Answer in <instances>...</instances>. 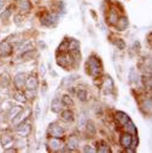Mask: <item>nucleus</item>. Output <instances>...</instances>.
<instances>
[{
	"label": "nucleus",
	"mask_w": 152,
	"mask_h": 153,
	"mask_svg": "<svg viewBox=\"0 0 152 153\" xmlns=\"http://www.w3.org/2000/svg\"><path fill=\"white\" fill-rule=\"evenodd\" d=\"M87 68H88V74L93 77H97L102 72V65L100 60L97 58L96 55H91L87 60Z\"/></svg>",
	"instance_id": "f257e3e1"
},
{
	"label": "nucleus",
	"mask_w": 152,
	"mask_h": 153,
	"mask_svg": "<svg viewBox=\"0 0 152 153\" xmlns=\"http://www.w3.org/2000/svg\"><path fill=\"white\" fill-rule=\"evenodd\" d=\"M58 22V16L54 15V13H46L42 18H41V24L48 28H52L57 24Z\"/></svg>",
	"instance_id": "f03ea898"
},
{
	"label": "nucleus",
	"mask_w": 152,
	"mask_h": 153,
	"mask_svg": "<svg viewBox=\"0 0 152 153\" xmlns=\"http://www.w3.org/2000/svg\"><path fill=\"white\" fill-rule=\"evenodd\" d=\"M48 134L52 138H58L59 139V138H62L64 135V129L61 125H57L56 123H52V124H50Z\"/></svg>",
	"instance_id": "7ed1b4c3"
},
{
	"label": "nucleus",
	"mask_w": 152,
	"mask_h": 153,
	"mask_svg": "<svg viewBox=\"0 0 152 153\" xmlns=\"http://www.w3.org/2000/svg\"><path fill=\"white\" fill-rule=\"evenodd\" d=\"M13 83L17 89H21L26 85V74L24 72H18L13 77Z\"/></svg>",
	"instance_id": "20e7f679"
},
{
	"label": "nucleus",
	"mask_w": 152,
	"mask_h": 153,
	"mask_svg": "<svg viewBox=\"0 0 152 153\" xmlns=\"http://www.w3.org/2000/svg\"><path fill=\"white\" fill-rule=\"evenodd\" d=\"M77 79H79V75H76V74L65 76V77L62 80V82H61V87H63V88H69Z\"/></svg>",
	"instance_id": "39448f33"
},
{
	"label": "nucleus",
	"mask_w": 152,
	"mask_h": 153,
	"mask_svg": "<svg viewBox=\"0 0 152 153\" xmlns=\"http://www.w3.org/2000/svg\"><path fill=\"white\" fill-rule=\"evenodd\" d=\"M12 53V46L9 41H3L0 44V57H7Z\"/></svg>",
	"instance_id": "423d86ee"
},
{
	"label": "nucleus",
	"mask_w": 152,
	"mask_h": 153,
	"mask_svg": "<svg viewBox=\"0 0 152 153\" xmlns=\"http://www.w3.org/2000/svg\"><path fill=\"white\" fill-rule=\"evenodd\" d=\"M132 141H133V135H132V134H129V133L122 134L121 138H120V144H121V146L124 147V148L130 147Z\"/></svg>",
	"instance_id": "0eeeda50"
},
{
	"label": "nucleus",
	"mask_w": 152,
	"mask_h": 153,
	"mask_svg": "<svg viewBox=\"0 0 152 153\" xmlns=\"http://www.w3.org/2000/svg\"><path fill=\"white\" fill-rule=\"evenodd\" d=\"M26 87H27L28 90H36L37 87H39V82H37L36 77L30 76V77L26 79Z\"/></svg>",
	"instance_id": "6e6552de"
},
{
	"label": "nucleus",
	"mask_w": 152,
	"mask_h": 153,
	"mask_svg": "<svg viewBox=\"0 0 152 153\" xmlns=\"http://www.w3.org/2000/svg\"><path fill=\"white\" fill-rule=\"evenodd\" d=\"M57 64H58L59 66H62V68H64V69H66V68H69V65L71 64V62H70V57L68 55V54H61V57H58V59H57Z\"/></svg>",
	"instance_id": "1a4fd4ad"
},
{
	"label": "nucleus",
	"mask_w": 152,
	"mask_h": 153,
	"mask_svg": "<svg viewBox=\"0 0 152 153\" xmlns=\"http://www.w3.org/2000/svg\"><path fill=\"white\" fill-rule=\"evenodd\" d=\"M115 24H116V28H117V30H121V31L126 30V29L128 28V26H129L128 17H126V16H122L121 18H118V20H117V22H116Z\"/></svg>",
	"instance_id": "9d476101"
},
{
	"label": "nucleus",
	"mask_w": 152,
	"mask_h": 153,
	"mask_svg": "<svg viewBox=\"0 0 152 153\" xmlns=\"http://www.w3.org/2000/svg\"><path fill=\"white\" fill-rule=\"evenodd\" d=\"M112 89H113V81L111 80L110 76H107L103 83V92H104V94H110L112 92Z\"/></svg>",
	"instance_id": "9b49d317"
},
{
	"label": "nucleus",
	"mask_w": 152,
	"mask_h": 153,
	"mask_svg": "<svg viewBox=\"0 0 152 153\" xmlns=\"http://www.w3.org/2000/svg\"><path fill=\"white\" fill-rule=\"evenodd\" d=\"M124 129H126V131L127 133H129V134H132L133 136H135L137 134H138V130H137V127H135V124L132 122V119H129L128 122H126L123 125H122Z\"/></svg>",
	"instance_id": "f8f14e48"
},
{
	"label": "nucleus",
	"mask_w": 152,
	"mask_h": 153,
	"mask_svg": "<svg viewBox=\"0 0 152 153\" xmlns=\"http://www.w3.org/2000/svg\"><path fill=\"white\" fill-rule=\"evenodd\" d=\"M48 145H50V148H51L52 151H54V152L62 149V141H61L58 138H52V139H50Z\"/></svg>",
	"instance_id": "ddd939ff"
},
{
	"label": "nucleus",
	"mask_w": 152,
	"mask_h": 153,
	"mask_svg": "<svg viewBox=\"0 0 152 153\" xmlns=\"http://www.w3.org/2000/svg\"><path fill=\"white\" fill-rule=\"evenodd\" d=\"M115 119L117 121V123L120 124V125H123L126 122H128L130 118H129V116L127 113H124V112H116V114H115Z\"/></svg>",
	"instance_id": "4468645a"
},
{
	"label": "nucleus",
	"mask_w": 152,
	"mask_h": 153,
	"mask_svg": "<svg viewBox=\"0 0 152 153\" xmlns=\"http://www.w3.org/2000/svg\"><path fill=\"white\" fill-rule=\"evenodd\" d=\"M61 117L62 119L66 121V122H72L74 121V112L70 110V109H66V110H63L61 112Z\"/></svg>",
	"instance_id": "2eb2a0df"
},
{
	"label": "nucleus",
	"mask_w": 152,
	"mask_h": 153,
	"mask_svg": "<svg viewBox=\"0 0 152 153\" xmlns=\"http://www.w3.org/2000/svg\"><path fill=\"white\" fill-rule=\"evenodd\" d=\"M62 101L59 100V99H57V98H54L53 100H52V104H51V110H52V112H54V113H58V112H61V110H62Z\"/></svg>",
	"instance_id": "dca6fc26"
},
{
	"label": "nucleus",
	"mask_w": 152,
	"mask_h": 153,
	"mask_svg": "<svg viewBox=\"0 0 152 153\" xmlns=\"http://www.w3.org/2000/svg\"><path fill=\"white\" fill-rule=\"evenodd\" d=\"M79 145H80V142H79V139L76 138V136H70V138H69V141H68V147H69V149L75 151L76 148L79 147Z\"/></svg>",
	"instance_id": "f3484780"
},
{
	"label": "nucleus",
	"mask_w": 152,
	"mask_h": 153,
	"mask_svg": "<svg viewBox=\"0 0 152 153\" xmlns=\"http://www.w3.org/2000/svg\"><path fill=\"white\" fill-rule=\"evenodd\" d=\"M18 7H20L21 11L23 12H29L30 9H31V5L28 0H20V3H18Z\"/></svg>",
	"instance_id": "a211bd4d"
},
{
	"label": "nucleus",
	"mask_w": 152,
	"mask_h": 153,
	"mask_svg": "<svg viewBox=\"0 0 152 153\" xmlns=\"http://www.w3.org/2000/svg\"><path fill=\"white\" fill-rule=\"evenodd\" d=\"M128 77H129V82L130 83H138L139 82V75H138V72H137V70L134 68L130 69Z\"/></svg>",
	"instance_id": "6ab92c4d"
},
{
	"label": "nucleus",
	"mask_w": 152,
	"mask_h": 153,
	"mask_svg": "<svg viewBox=\"0 0 152 153\" xmlns=\"http://www.w3.org/2000/svg\"><path fill=\"white\" fill-rule=\"evenodd\" d=\"M68 51H80V41L75 40V39H71L69 42H68Z\"/></svg>",
	"instance_id": "aec40b11"
},
{
	"label": "nucleus",
	"mask_w": 152,
	"mask_h": 153,
	"mask_svg": "<svg viewBox=\"0 0 152 153\" xmlns=\"http://www.w3.org/2000/svg\"><path fill=\"white\" fill-rule=\"evenodd\" d=\"M141 109L145 111V112H151V107H152V105H151V98L148 97V98H145L142 101H141Z\"/></svg>",
	"instance_id": "412c9836"
},
{
	"label": "nucleus",
	"mask_w": 152,
	"mask_h": 153,
	"mask_svg": "<svg viewBox=\"0 0 152 153\" xmlns=\"http://www.w3.org/2000/svg\"><path fill=\"white\" fill-rule=\"evenodd\" d=\"M61 101H62V105H63V106H65V107H70V106H72V105H74L71 97H70V95H68V94L63 95Z\"/></svg>",
	"instance_id": "4be33fe9"
},
{
	"label": "nucleus",
	"mask_w": 152,
	"mask_h": 153,
	"mask_svg": "<svg viewBox=\"0 0 152 153\" xmlns=\"http://www.w3.org/2000/svg\"><path fill=\"white\" fill-rule=\"evenodd\" d=\"M11 11H12V7L11 6H7L3 12L0 15V18H1V21H7L10 16H11Z\"/></svg>",
	"instance_id": "5701e85b"
},
{
	"label": "nucleus",
	"mask_w": 152,
	"mask_h": 153,
	"mask_svg": "<svg viewBox=\"0 0 152 153\" xmlns=\"http://www.w3.org/2000/svg\"><path fill=\"white\" fill-rule=\"evenodd\" d=\"M87 98H88V93H87L86 89H82V88H81V89L77 90V99H79L80 101H86Z\"/></svg>",
	"instance_id": "b1692460"
},
{
	"label": "nucleus",
	"mask_w": 152,
	"mask_h": 153,
	"mask_svg": "<svg viewBox=\"0 0 152 153\" xmlns=\"http://www.w3.org/2000/svg\"><path fill=\"white\" fill-rule=\"evenodd\" d=\"M33 50V44L30 42V41H28V42H26V44H23L21 47H20V53H26V52H28V51H31Z\"/></svg>",
	"instance_id": "393cba45"
},
{
	"label": "nucleus",
	"mask_w": 152,
	"mask_h": 153,
	"mask_svg": "<svg viewBox=\"0 0 152 153\" xmlns=\"http://www.w3.org/2000/svg\"><path fill=\"white\" fill-rule=\"evenodd\" d=\"M117 20H118V15L115 11H111L110 15H109V17H107V22L110 24H115L117 22Z\"/></svg>",
	"instance_id": "a878e982"
},
{
	"label": "nucleus",
	"mask_w": 152,
	"mask_h": 153,
	"mask_svg": "<svg viewBox=\"0 0 152 153\" xmlns=\"http://www.w3.org/2000/svg\"><path fill=\"white\" fill-rule=\"evenodd\" d=\"M85 125H86V130H87L88 135H94V134H96V127H94V124L92 122L87 121V123Z\"/></svg>",
	"instance_id": "bb28decb"
},
{
	"label": "nucleus",
	"mask_w": 152,
	"mask_h": 153,
	"mask_svg": "<svg viewBox=\"0 0 152 153\" xmlns=\"http://www.w3.org/2000/svg\"><path fill=\"white\" fill-rule=\"evenodd\" d=\"M87 114L85 113V112H82L81 114H80V118H79V127L80 128H83L85 127V124L87 123Z\"/></svg>",
	"instance_id": "cd10ccee"
},
{
	"label": "nucleus",
	"mask_w": 152,
	"mask_h": 153,
	"mask_svg": "<svg viewBox=\"0 0 152 153\" xmlns=\"http://www.w3.org/2000/svg\"><path fill=\"white\" fill-rule=\"evenodd\" d=\"M113 45H115L118 50H124L126 48V42L122 39H115L113 40Z\"/></svg>",
	"instance_id": "c85d7f7f"
},
{
	"label": "nucleus",
	"mask_w": 152,
	"mask_h": 153,
	"mask_svg": "<svg viewBox=\"0 0 152 153\" xmlns=\"http://www.w3.org/2000/svg\"><path fill=\"white\" fill-rule=\"evenodd\" d=\"M142 82H144L146 89H151V74H148V76L147 75L144 76V77H142Z\"/></svg>",
	"instance_id": "c756f323"
},
{
	"label": "nucleus",
	"mask_w": 152,
	"mask_h": 153,
	"mask_svg": "<svg viewBox=\"0 0 152 153\" xmlns=\"http://www.w3.org/2000/svg\"><path fill=\"white\" fill-rule=\"evenodd\" d=\"M102 144V146H99L98 147V149H96V152H111V148L109 147V145H106L105 142H100Z\"/></svg>",
	"instance_id": "7c9ffc66"
},
{
	"label": "nucleus",
	"mask_w": 152,
	"mask_h": 153,
	"mask_svg": "<svg viewBox=\"0 0 152 153\" xmlns=\"http://www.w3.org/2000/svg\"><path fill=\"white\" fill-rule=\"evenodd\" d=\"M20 111H21V109H20V107H18V106H15V107H13V110H11V111H10L9 117H10L11 119H13V118L16 117V114H17L18 112H20Z\"/></svg>",
	"instance_id": "2f4dec72"
},
{
	"label": "nucleus",
	"mask_w": 152,
	"mask_h": 153,
	"mask_svg": "<svg viewBox=\"0 0 152 153\" xmlns=\"http://www.w3.org/2000/svg\"><path fill=\"white\" fill-rule=\"evenodd\" d=\"M15 98L18 100V101H22V103H24L27 99H26V95L23 94V93H20V92H17L16 94H15Z\"/></svg>",
	"instance_id": "473e14b6"
},
{
	"label": "nucleus",
	"mask_w": 152,
	"mask_h": 153,
	"mask_svg": "<svg viewBox=\"0 0 152 153\" xmlns=\"http://www.w3.org/2000/svg\"><path fill=\"white\" fill-rule=\"evenodd\" d=\"M12 141V138H10V136H3L1 139H0V142L3 144V146H6L7 144H10Z\"/></svg>",
	"instance_id": "72a5a7b5"
},
{
	"label": "nucleus",
	"mask_w": 152,
	"mask_h": 153,
	"mask_svg": "<svg viewBox=\"0 0 152 153\" xmlns=\"http://www.w3.org/2000/svg\"><path fill=\"white\" fill-rule=\"evenodd\" d=\"M83 152H96V149H94L93 147H91L89 145H87V146L83 147Z\"/></svg>",
	"instance_id": "f704fd0d"
},
{
	"label": "nucleus",
	"mask_w": 152,
	"mask_h": 153,
	"mask_svg": "<svg viewBox=\"0 0 152 153\" xmlns=\"http://www.w3.org/2000/svg\"><path fill=\"white\" fill-rule=\"evenodd\" d=\"M21 21H22L21 15H16V16H15V23H16V24H20Z\"/></svg>",
	"instance_id": "c9c22d12"
},
{
	"label": "nucleus",
	"mask_w": 152,
	"mask_h": 153,
	"mask_svg": "<svg viewBox=\"0 0 152 153\" xmlns=\"http://www.w3.org/2000/svg\"><path fill=\"white\" fill-rule=\"evenodd\" d=\"M39 112H40V107H39V105H37V106H36V112H35V117H36V118L39 117Z\"/></svg>",
	"instance_id": "e433bc0d"
},
{
	"label": "nucleus",
	"mask_w": 152,
	"mask_h": 153,
	"mask_svg": "<svg viewBox=\"0 0 152 153\" xmlns=\"http://www.w3.org/2000/svg\"><path fill=\"white\" fill-rule=\"evenodd\" d=\"M40 72H41V75H42V76L45 75V65H44V64H41V68H40Z\"/></svg>",
	"instance_id": "4c0bfd02"
},
{
	"label": "nucleus",
	"mask_w": 152,
	"mask_h": 153,
	"mask_svg": "<svg viewBox=\"0 0 152 153\" xmlns=\"http://www.w3.org/2000/svg\"><path fill=\"white\" fill-rule=\"evenodd\" d=\"M4 5H5V0H0V11H1V10H3Z\"/></svg>",
	"instance_id": "58836bf2"
},
{
	"label": "nucleus",
	"mask_w": 152,
	"mask_h": 153,
	"mask_svg": "<svg viewBox=\"0 0 152 153\" xmlns=\"http://www.w3.org/2000/svg\"><path fill=\"white\" fill-rule=\"evenodd\" d=\"M7 152H16V149L15 148H10V149H6Z\"/></svg>",
	"instance_id": "ea45409f"
}]
</instances>
